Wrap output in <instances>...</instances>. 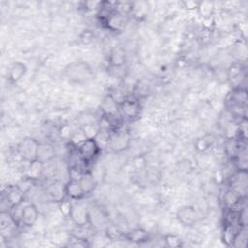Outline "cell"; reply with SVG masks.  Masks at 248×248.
<instances>
[{
	"instance_id": "obj_1",
	"label": "cell",
	"mask_w": 248,
	"mask_h": 248,
	"mask_svg": "<svg viewBox=\"0 0 248 248\" xmlns=\"http://www.w3.org/2000/svg\"><path fill=\"white\" fill-rule=\"evenodd\" d=\"M65 77L72 83L84 84L92 79L93 70L86 62L78 60L65 68Z\"/></svg>"
},
{
	"instance_id": "obj_2",
	"label": "cell",
	"mask_w": 248,
	"mask_h": 248,
	"mask_svg": "<svg viewBox=\"0 0 248 248\" xmlns=\"http://www.w3.org/2000/svg\"><path fill=\"white\" fill-rule=\"evenodd\" d=\"M100 110L104 120L110 125H113L115 121L118 122L121 120L119 115V102L111 93L104 96L100 103Z\"/></svg>"
},
{
	"instance_id": "obj_3",
	"label": "cell",
	"mask_w": 248,
	"mask_h": 248,
	"mask_svg": "<svg viewBox=\"0 0 248 248\" xmlns=\"http://www.w3.org/2000/svg\"><path fill=\"white\" fill-rule=\"evenodd\" d=\"M101 146L97 139H85L77 145V153L84 164L92 163L100 154Z\"/></svg>"
},
{
	"instance_id": "obj_4",
	"label": "cell",
	"mask_w": 248,
	"mask_h": 248,
	"mask_svg": "<svg viewBox=\"0 0 248 248\" xmlns=\"http://www.w3.org/2000/svg\"><path fill=\"white\" fill-rule=\"evenodd\" d=\"M39 144L40 142L32 137L23 138L16 146L18 156L27 163L36 160Z\"/></svg>"
},
{
	"instance_id": "obj_5",
	"label": "cell",
	"mask_w": 248,
	"mask_h": 248,
	"mask_svg": "<svg viewBox=\"0 0 248 248\" xmlns=\"http://www.w3.org/2000/svg\"><path fill=\"white\" fill-rule=\"evenodd\" d=\"M140 113V101L134 97L123 99L119 102V115L121 120L134 121Z\"/></svg>"
},
{
	"instance_id": "obj_6",
	"label": "cell",
	"mask_w": 248,
	"mask_h": 248,
	"mask_svg": "<svg viewBox=\"0 0 248 248\" xmlns=\"http://www.w3.org/2000/svg\"><path fill=\"white\" fill-rule=\"evenodd\" d=\"M76 227H86L89 225V208L79 201L73 202L69 215Z\"/></svg>"
},
{
	"instance_id": "obj_7",
	"label": "cell",
	"mask_w": 248,
	"mask_h": 248,
	"mask_svg": "<svg viewBox=\"0 0 248 248\" xmlns=\"http://www.w3.org/2000/svg\"><path fill=\"white\" fill-rule=\"evenodd\" d=\"M131 143V136L127 131L116 130L108 137V145L113 152H121L126 150Z\"/></svg>"
},
{
	"instance_id": "obj_8",
	"label": "cell",
	"mask_w": 248,
	"mask_h": 248,
	"mask_svg": "<svg viewBox=\"0 0 248 248\" xmlns=\"http://www.w3.org/2000/svg\"><path fill=\"white\" fill-rule=\"evenodd\" d=\"M175 217L182 226L192 227L197 223L198 213L193 205H184L177 209Z\"/></svg>"
},
{
	"instance_id": "obj_9",
	"label": "cell",
	"mask_w": 248,
	"mask_h": 248,
	"mask_svg": "<svg viewBox=\"0 0 248 248\" xmlns=\"http://www.w3.org/2000/svg\"><path fill=\"white\" fill-rule=\"evenodd\" d=\"M127 22L126 16L115 11L103 21V24L112 32H121L125 29Z\"/></svg>"
},
{
	"instance_id": "obj_10",
	"label": "cell",
	"mask_w": 248,
	"mask_h": 248,
	"mask_svg": "<svg viewBox=\"0 0 248 248\" xmlns=\"http://www.w3.org/2000/svg\"><path fill=\"white\" fill-rule=\"evenodd\" d=\"M24 195H25V192H23L18 185L9 186L3 193L4 199L8 204V209L13 205L23 204Z\"/></svg>"
},
{
	"instance_id": "obj_11",
	"label": "cell",
	"mask_w": 248,
	"mask_h": 248,
	"mask_svg": "<svg viewBox=\"0 0 248 248\" xmlns=\"http://www.w3.org/2000/svg\"><path fill=\"white\" fill-rule=\"evenodd\" d=\"M39 209L36 204L28 203L23 205L22 209V225L25 227H32L39 219Z\"/></svg>"
},
{
	"instance_id": "obj_12",
	"label": "cell",
	"mask_w": 248,
	"mask_h": 248,
	"mask_svg": "<svg viewBox=\"0 0 248 248\" xmlns=\"http://www.w3.org/2000/svg\"><path fill=\"white\" fill-rule=\"evenodd\" d=\"M65 192H66V197H68L73 201H80L86 196L78 180L69 179L65 183Z\"/></svg>"
},
{
	"instance_id": "obj_13",
	"label": "cell",
	"mask_w": 248,
	"mask_h": 248,
	"mask_svg": "<svg viewBox=\"0 0 248 248\" xmlns=\"http://www.w3.org/2000/svg\"><path fill=\"white\" fill-rule=\"evenodd\" d=\"M108 61L110 67L112 68H121L126 64L127 55L125 50L120 46L113 47L108 54Z\"/></svg>"
},
{
	"instance_id": "obj_14",
	"label": "cell",
	"mask_w": 248,
	"mask_h": 248,
	"mask_svg": "<svg viewBox=\"0 0 248 248\" xmlns=\"http://www.w3.org/2000/svg\"><path fill=\"white\" fill-rule=\"evenodd\" d=\"M45 170V163L41 162L40 160L36 159L28 163V166L26 168V173L25 177L35 181L42 177Z\"/></svg>"
},
{
	"instance_id": "obj_15",
	"label": "cell",
	"mask_w": 248,
	"mask_h": 248,
	"mask_svg": "<svg viewBox=\"0 0 248 248\" xmlns=\"http://www.w3.org/2000/svg\"><path fill=\"white\" fill-rule=\"evenodd\" d=\"M46 194L51 201L57 202H62L66 197L65 184H63L59 181H54V182L50 183L47 187Z\"/></svg>"
},
{
	"instance_id": "obj_16",
	"label": "cell",
	"mask_w": 248,
	"mask_h": 248,
	"mask_svg": "<svg viewBox=\"0 0 248 248\" xmlns=\"http://www.w3.org/2000/svg\"><path fill=\"white\" fill-rule=\"evenodd\" d=\"M26 65L22 62H14L8 70V79L11 83L18 82L26 73Z\"/></svg>"
},
{
	"instance_id": "obj_17",
	"label": "cell",
	"mask_w": 248,
	"mask_h": 248,
	"mask_svg": "<svg viewBox=\"0 0 248 248\" xmlns=\"http://www.w3.org/2000/svg\"><path fill=\"white\" fill-rule=\"evenodd\" d=\"M242 199L243 196H241L238 192H236L232 188H229L223 196V202L227 209H236V207L240 204Z\"/></svg>"
},
{
	"instance_id": "obj_18",
	"label": "cell",
	"mask_w": 248,
	"mask_h": 248,
	"mask_svg": "<svg viewBox=\"0 0 248 248\" xmlns=\"http://www.w3.org/2000/svg\"><path fill=\"white\" fill-rule=\"evenodd\" d=\"M125 238L133 243H143L148 241L149 233L146 230L142 228H134L126 232Z\"/></svg>"
},
{
	"instance_id": "obj_19",
	"label": "cell",
	"mask_w": 248,
	"mask_h": 248,
	"mask_svg": "<svg viewBox=\"0 0 248 248\" xmlns=\"http://www.w3.org/2000/svg\"><path fill=\"white\" fill-rule=\"evenodd\" d=\"M78 181L85 195L91 194L96 189L97 182L93 176V173L90 170H84L81 176L79 177Z\"/></svg>"
},
{
	"instance_id": "obj_20",
	"label": "cell",
	"mask_w": 248,
	"mask_h": 248,
	"mask_svg": "<svg viewBox=\"0 0 248 248\" xmlns=\"http://www.w3.org/2000/svg\"><path fill=\"white\" fill-rule=\"evenodd\" d=\"M55 157V149L49 143H40L37 152V159L43 163H47Z\"/></svg>"
},
{
	"instance_id": "obj_21",
	"label": "cell",
	"mask_w": 248,
	"mask_h": 248,
	"mask_svg": "<svg viewBox=\"0 0 248 248\" xmlns=\"http://www.w3.org/2000/svg\"><path fill=\"white\" fill-rule=\"evenodd\" d=\"M243 72L244 69L241 64L233 63L227 70V78L231 82H235L237 80V85H240V79L243 77Z\"/></svg>"
},
{
	"instance_id": "obj_22",
	"label": "cell",
	"mask_w": 248,
	"mask_h": 248,
	"mask_svg": "<svg viewBox=\"0 0 248 248\" xmlns=\"http://www.w3.org/2000/svg\"><path fill=\"white\" fill-rule=\"evenodd\" d=\"M22 209H23V205L17 204V205H13L9 207V209L7 210V213L11 221L16 227H19L20 225H22Z\"/></svg>"
},
{
	"instance_id": "obj_23",
	"label": "cell",
	"mask_w": 248,
	"mask_h": 248,
	"mask_svg": "<svg viewBox=\"0 0 248 248\" xmlns=\"http://www.w3.org/2000/svg\"><path fill=\"white\" fill-rule=\"evenodd\" d=\"M89 225L94 227H101L103 225L107 226L106 217L101 209L99 208L89 209Z\"/></svg>"
},
{
	"instance_id": "obj_24",
	"label": "cell",
	"mask_w": 248,
	"mask_h": 248,
	"mask_svg": "<svg viewBox=\"0 0 248 248\" xmlns=\"http://www.w3.org/2000/svg\"><path fill=\"white\" fill-rule=\"evenodd\" d=\"M150 88L149 85L143 81H138L133 89V96L134 98L138 99L139 101L142 98H145L149 95Z\"/></svg>"
},
{
	"instance_id": "obj_25",
	"label": "cell",
	"mask_w": 248,
	"mask_h": 248,
	"mask_svg": "<svg viewBox=\"0 0 248 248\" xmlns=\"http://www.w3.org/2000/svg\"><path fill=\"white\" fill-rule=\"evenodd\" d=\"M80 130L82 131L85 139H97L101 133L100 127L94 123H85L81 126Z\"/></svg>"
},
{
	"instance_id": "obj_26",
	"label": "cell",
	"mask_w": 248,
	"mask_h": 248,
	"mask_svg": "<svg viewBox=\"0 0 248 248\" xmlns=\"http://www.w3.org/2000/svg\"><path fill=\"white\" fill-rule=\"evenodd\" d=\"M164 242L165 245L169 248H179L183 246L182 239L173 233H168L164 236Z\"/></svg>"
},
{
	"instance_id": "obj_27",
	"label": "cell",
	"mask_w": 248,
	"mask_h": 248,
	"mask_svg": "<svg viewBox=\"0 0 248 248\" xmlns=\"http://www.w3.org/2000/svg\"><path fill=\"white\" fill-rule=\"evenodd\" d=\"M106 235L108 238H109L112 241L119 240L123 236L125 237V234H123L122 232L114 225H107L106 226Z\"/></svg>"
},
{
	"instance_id": "obj_28",
	"label": "cell",
	"mask_w": 248,
	"mask_h": 248,
	"mask_svg": "<svg viewBox=\"0 0 248 248\" xmlns=\"http://www.w3.org/2000/svg\"><path fill=\"white\" fill-rule=\"evenodd\" d=\"M210 146H211V140L207 137L200 138L195 142V148L200 152H203L207 150L208 148H210Z\"/></svg>"
},
{
	"instance_id": "obj_29",
	"label": "cell",
	"mask_w": 248,
	"mask_h": 248,
	"mask_svg": "<svg viewBox=\"0 0 248 248\" xmlns=\"http://www.w3.org/2000/svg\"><path fill=\"white\" fill-rule=\"evenodd\" d=\"M72 204L73 202L67 201V200H63L62 202H59V209L61 211V213L66 216V217H69L70 215V212H71V208H72Z\"/></svg>"
},
{
	"instance_id": "obj_30",
	"label": "cell",
	"mask_w": 248,
	"mask_h": 248,
	"mask_svg": "<svg viewBox=\"0 0 248 248\" xmlns=\"http://www.w3.org/2000/svg\"><path fill=\"white\" fill-rule=\"evenodd\" d=\"M93 38H94V35L90 32V30H84L83 33L80 35V40L83 44L90 43Z\"/></svg>"
},
{
	"instance_id": "obj_31",
	"label": "cell",
	"mask_w": 248,
	"mask_h": 248,
	"mask_svg": "<svg viewBox=\"0 0 248 248\" xmlns=\"http://www.w3.org/2000/svg\"><path fill=\"white\" fill-rule=\"evenodd\" d=\"M184 4L187 9H197L199 8V5H200L199 2H194V1H187Z\"/></svg>"
}]
</instances>
